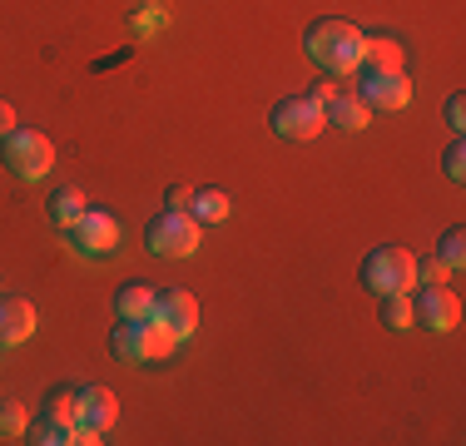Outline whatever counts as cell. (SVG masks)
<instances>
[{
  "instance_id": "obj_15",
  "label": "cell",
  "mask_w": 466,
  "mask_h": 446,
  "mask_svg": "<svg viewBox=\"0 0 466 446\" xmlns=\"http://www.w3.org/2000/svg\"><path fill=\"white\" fill-rule=\"evenodd\" d=\"M85 208H90V204H85V194L75 184H65V188H55V194H50V223H55V228H75V223L85 218Z\"/></svg>"
},
{
  "instance_id": "obj_28",
  "label": "cell",
  "mask_w": 466,
  "mask_h": 446,
  "mask_svg": "<svg viewBox=\"0 0 466 446\" xmlns=\"http://www.w3.org/2000/svg\"><path fill=\"white\" fill-rule=\"evenodd\" d=\"M188 198H194V188H184V184L169 188V208H188Z\"/></svg>"
},
{
  "instance_id": "obj_9",
  "label": "cell",
  "mask_w": 466,
  "mask_h": 446,
  "mask_svg": "<svg viewBox=\"0 0 466 446\" xmlns=\"http://www.w3.org/2000/svg\"><path fill=\"white\" fill-rule=\"evenodd\" d=\"M70 243L80 253H90V258H99V253H115L119 248V218L109 214V208H85V218L70 228Z\"/></svg>"
},
{
  "instance_id": "obj_24",
  "label": "cell",
  "mask_w": 466,
  "mask_h": 446,
  "mask_svg": "<svg viewBox=\"0 0 466 446\" xmlns=\"http://www.w3.org/2000/svg\"><path fill=\"white\" fill-rule=\"evenodd\" d=\"M417 278H421V283H447V278H451V268L441 263L437 253H431V258H421V263H417Z\"/></svg>"
},
{
  "instance_id": "obj_3",
  "label": "cell",
  "mask_w": 466,
  "mask_h": 446,
  "mask_svg": "<svg viewBox=\"0 0 466 446\" xmlns=\"http://www.w3.org/2000/svg\"><path fill=\"white\" fill-rule=\"evenodd\" d=\"M412 283H417V258L402 243H382V248H372L368 258H362V288H372L377 298L407 293Z\"/></svg>"
},
{
  "instance_id": "obj_14",
  "label": "cell",
  "mask_w": 466,
  "mask_h": 446,
  "mask_svg": "<svg viewBox=\"0 0 466 446\" xmlns=\"http://www.w3.org/2000/svg\"><path fill=\"white\" fill-rule=\"evenodd\" d=\"M368 115H372V109L358 99V89H338V95L323 105V119H328V125H338V129H362V125H368Z\"/></svg>"
},
{
  "instance_id": "obj_19",
  "label": "cell",
  "mask_w": 466,
  "mask_h": 446,
  "mask_svg": "<svg viewBox=\"0 0 466 446\" xmlns=\"http://www.w3.org/2000/svg\"><path fill=\"white\" fill-rule=\"evenodd\" d=\"M412 322H417V312H412V298H407V293H387L382 298V328L407 332Z\"/></svg>"
},
{
  "instance_id": "obj_10",
  "label": "cell",
  "mask_w": 466,
  "mask_h": 446,
  "mask_svg": "<svg viewBox=\"0 0 466 446\" xmlns=\"http://www.w3.org/2000/svg\"><path fill=\"white\" fill-rule=\"evenodd\" d=\"M358 99H362L368 109H407V105H412V80H407V70H397V75H372V70H362Z\"/></svg>"
},
{
  "instance_id": "obj_11",
  "label": "cell",
  "mask_w": 466,
  "mask_h": 446,
  "mask_svg": "<svg viewBox=\"0 0 466 446\" xmlns=\"http://www.w3.org/2000/svg\"><path fill=\"white\" fill-rule=\"evenodd\" d=\"M35 332V303L20 293H0V348H20Z\"/></svg>"
},
{
  "instance_id": "obj_22",
  "label": "cell",
  "mask_w": 466,
  "mask_h": 446,
  "mask_svg": "<svg viewBox=\"0 0 466 446\" xmlns=\"http://www.w3.org/2000/svg\"><path fill=\"white\" fill-rule=\"evenodd\" d=\"M25 407L20 401H0V437H25Z\"/></svg>"
},
{
  "instance_id": "obj_25",
  "label": "cell",
  "mask_w": 466,
  "mask_h": 446,
  "mask_svg": "<svg viewBox=\"0 0 466 446\" xmlns=\"http://www.w3.org/2000/svg\"><path fill=\"white\" fill-rule=\"evenodd\" d=\"M447 125L457 129V134L466 129V99H461V95H451V99H447Z\"/></svg>"
},
{
  "instance_id": "obj_27",
  "label": "cell",
  "mask_w": 466,
  "mask_h": 446,
  "mask_svg": "<svg viewBox=\"0 0 466 446\" xmlns=\"http://www.w3.org/2000/svg\"><path fill=\"white\" fill-rule=\"evenodd\" d=\"M10 129H15V105H10V99H0V139H5Z\"/></svg>"
},
{
  "instance_id": "obj_5",
  "label": "cell",
  "mask_w": 466,
  "mask_h": 446,
  "mask_svg": "<svg viewBox=\"0 0 466 446\" xmlns=\"http://www.w3.org/2000/svg\"><path fill=\"white\" fill-rule=\"evenodd\" d=\"M198 233H204V223L188 214V208H164L159 218H149L144 243L159 258H188V253H198Z\"/></svg>"
},
{
  "instance_id": "obj_23",
  "label": "cell",
  "mask_w": 466,
  "mask_h": 446,
  "mask_svg": "<svg viewBox=\"0 0 466 446\" xmlns=\"http://www.w3.org/2000/svg\"><path fill=\"white\" fill-rule=\"evenodd\" d=\"M441 169H447V178H466V144L451 139L447 154H441Z\"/></svg>"
},
{
  "instance_id": "obj_6",
  "label": "cell",
  "mask_w": 466,
  "mask_h": 446,
  "mask_svg": "<svg viewBox=\"0 0 466 446\" xmlns=\"http://www.w3.org/2000/svg\"><path fill=\"white\" fill-rule=\"evenodd\" d=\"M268 125H273V134L303 144V139H318V129H323L328 119H323V105H313L308 95H288L268 109Z\"/></svg>"
},
{
  "instance_id": "obj_4",
  "label": "cell",
  "mask_w": 466,
  "mask_h": 446,
  "mask_svg": "<svg viewBox=\"0 0 466 446\" xmlns=\"http://www.w3.org/2000/svg\"><path fill=\"white\" fill-rule=\"evenodd\" d=\"M0 159H5V169L15 174V178L35 184V178H46L55 169V144H50V134L15 125V129L5 134V144H0Z\"/></svg>"
},
{
  "instance_id": "obj_8",
  "label": "cell",
  "mask_w": 466,
  "mask_h": 446,
  "mask_svg": "<svg viewBox=\"0 0 466 446\" xmlns=\"http://www.w3.org/2000/svg\"><path fill=\"white\" fill-rule=\"evenodd\" d=\"M412 312H417V322L421 328H431V332H451L461 322V298L451 293L447 283H427L421 293L412 298Z\"/></svg>"
},
{
  "instance_id": "obj_26",
  "label": "cell",
  "mask_w": 466,
  "mask_h": 446,
  "mask_svg": "<svg viewBox=\"0 0 466 446\" xmlns=\"http://www.w3.org/2000/svg\"><path fill=\"white\" fill-rule=\"evenodd\" d=\"M332 95H338V85H332V80H313V95H308V99H313V105H328Z\"/></svg>"
},
{
  "instance_id": "obj_2",
  "label": "cell",
  "mask_w": 466,
  "mask_h": 446,
  "mask_svg": "<svg viewBox=\"0 0 466 446\" xmlns=\"http://www.w3.org/2000/svg\"><path fill=\"white\" fill-rule=\"evenodd\" d=\"M109 352L135 362V367H149V362H164L174 352V338L154 318H119L109 328Z\"/></svg>"
},
{
  "instance_id": "obj_18",
  "label": "cell",
  "mask_w": 466,
  "mask_h": 446,
  "mask_svg": "<svg viewBox=\"0 0 466 446\" xmlns=\"http://www.w3.org/2000/svg\"><path fill=\"white\" fill-rule=\"evenodd\" d=\"M188 214H194L198 223H224L228 218V194H224V188H194Z\"/></svg>"
},
{
  "instance_id": "obj_21",
  "label": "cell",
  "mask_w": 466,
  "mask_h": 446,
  "mask_svg": "<svg viewBox=\"0 0 466 446\" xmlns=\"http://www.w3.org/2000/svg\"><path fill=\"white\" fill-rule=\"evenodd\" d=\"M437 258L447 263L451 273H457V268L466 263V228H461V223H457V228H447V233H441V253H437Z\"/></svg>"
},
{
  "instance_id": "obj_20",
  "label": "cell",
  "mask_w": 466,
  "mask_h": 446,
  "mask_svg": "<svg viewBox=\"0 0 466 446\" xmlns=\"http://www.w3.org/2000/svg\"><path fill=\"white\" fill-rule=\"evenodd\" d=\"M20 441H35V446H65V441H75V427H60V421L40 417L35 427H25V437H20Z\"/></svg>"
},
{
  "instance_id": "obj_7",
  "label": "cell",
  "mask_w": 466,
  "mask_h": 446,
  "mask_svg": "<svg viewBox=\"0 0 466 446\" xmlns=\"http://www.w3.org/2000/svg\"><path fill=\"white\" fill-rule=\"evenodd\" d=\"M154 322H159L174 342H184L188 332L198 328V298L188 293V288H164V293L154 298Z\"/></svg>"
},
{
  "instance_id": "obj_1",
  "label": "cell",
  "mask_w": 466,
  "mask_h": 446,
  "mask_svg": "<svg viewBox=\"0 0 466 446\" xmlns=\"http://www.w3.org/2000/svg\"><path fill=\"white\" fill-rule=\"evenodd\" d=\"M303 50L313 55V65H318V70H328V75H358V65H362V30L348 25V20H318V25H308Z\"/></svg>"
},
{
  "instance_id": "obj_13",
  "label": "cell",
  "mask_w": 466,
  "mask_h": 446,
  "mask_svg": "<svg viewBox=\"0 0 466 446\" xmlns=\"http://www.w3.org/2000/svg\"><path fill=\"white\" fill-rule=\"evenodd\" d=\"M115 421H119L115 392H109V387H80V427H90V431H99V437H105Z\"/></svg>"
},
{
  "instance_id": "obj_12",
  "label": "cell",
  "mask_w": 466,
  "mask_h": 446,
  "mask_svg": "<svg viewBox=\"0 0 466 446\" xmlns=\"http://www.w3.org/2000/svg\"><path fill=\"white\" fill-rule=\"evenodd\" d=\"M362 70L372 75H397L407 70V50L397 35H362Z\"/></svg>"
},
{
  "instance_id": "obj_17",
  "label": "cell",
  "mask_w": 466,
  "mask_h": 446,
  "mask_svg": "<svg viewBox=\"0 0 466 446\" xmlns=\"http://www.w3.org/2000/svg\"><path fill=\"white\" fill-rule=\"evenodd\" d=\"M40 417L60 421V427H80V387H55L40 407Z\"/></svg>"
},
{
  "instance_id": "obj_16",
  "label": "cell",
  "mask_w": 466,
  "mask_h": 446,
  "mask_svg": "<svg viewBox=\"0 0 466 446\" xmlns=\"http://www.w3.org/2000/svg\"><path fill=\"white\" fill-rule=\"evenodd\" d=\"M154 288H144V283H125V288H115V318H154Z\"/></svg>"
}]
</instances>
